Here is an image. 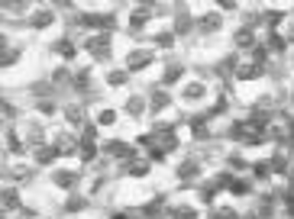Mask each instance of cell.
Segmentation results:
<instances>
[{
  "instance_id": "43",
  "label": "cell",
  "mask_w": 294,
  "mask_h": 219,
  "mask_svg": "<svg viewBox=\"0 0 294 219\" xmlns=\"http://www.w3.org/2000/svg\"><path fill=\"white\" fill-rule=\"evenodd\" d=\"M94 139H97V126L87 122V126H84V139H81V142H94Z\"/></svg>"
},
{
  "instance_id": "36",
  "label": "cell",
  "mask_w": 294,
  "mask_h": 219,
  "mask_svg": "<svg viewBox=\"0 0 294 219\" xmlns=\"http://www.w3.org/2000/svg\"><path fill=\"white\" fill-rule=\"evenodd\" d=\"M29 142L42 145V126H39V122H32V126H29Z\"/></svg>"
},
{
  "instance_id": "33",
  "label": "cell",
  "mask_w": 294,
  "mask_h": 219,
  "mask_svg": "<svg viewBox=\"0 0 294 219\" xmlns=\"http://www.w3.org/2000/svg\"><path fill=\"white\" fill-rule=\"evenodd\" d=\"M55 52H61L65 58H74V45L68 42V39H58V42H55Z\"/></svg>"
},
{
  "instance_id": "14",
  "label": "cell",
  "mask_w": 294,
  "mask_h": 219,
  "mask_svg": "<svg viewBox=\"0 0 294 219\" xmlns=\"http://www.w3.org/2000/svg\"><path fill=\"white\" fill-rule=\"evenodd\" d=\"M65 119L71 122V126H81V122H84V107L81 104H68L65 107Z\"/></svg>"
},
{
  "instance_id": "13",
  "label": "cell",
  "mask_w": 294,
  "mask_h": 219,
  "mask_svg": "<svg viewBox=\"0 0 294 219\" xmlns=\"http://www.w3.org/2000/svg\"><path fill=\"white\" fill-rule=\"evenodd\" d=\"M197 26H201V32H217V29L223 26V19L217 16V13H204V16H201V23H197Z\"/></svg>"
},
{
  "instance_id": "6",
  "label": "cell",
  "mask_w": 294,
  "mask_h": 219,
  "mask_svg": "<svg viewBox=\"0 0 294 219\" xmlns=\"http://www.w3.org/2000/svg\"><path fill=\"white\" fill-rule=\"evenodd\" d=\"M149 16H152V6H136V10H133V16H129V29H133V32H139L142 26L149 23Z\"/></svg>"
},
{
  "instance_id": "48",
  "label": "cell",
  "mask_w": 294,
  "mask_h": 219,
  "mask_svg": "<svg viewBox=\"0 0 294 219\" xmlns=\"http://www.w3.org/2000/svg\"><path fill=\"white\" fill-rule=\"evenodd\" d=\"M52 81H55V84H65V81H68V71H65V68H58V71L52 74Z\"/></svg>"
},
{
  "instance_id": "42",
  "label": "cell",
  "mask_w": 294,
  "mask_h": 219,
  "mask_svg": "<svg viewBox=\"0 0 294 219\" xmlns=\"http://www.w3.org/2000/svg\"><path fill=\"white\" fill-rule=\"evenodd\" d=\"M6 145H10V152H23V139H16V135H6Z\"/></svg>"
},
{
  "instance_id": "32",
  "label": "cell",
  "mask_w": 294,
  "mask_h": 219,
  "mask_svg": "<svg viewBox=\"0 0 294 219\" xmlns=\"http://www.w3.org/2000/svg\"><path fill=\"white\" fill-rule=\"evenodd\" d=\"M113 122H117V113H113V110H100L97 126H113Z\"/></svg>"
},
{
  "instance_id": "44",
  "label": "cell",
  "mask_w": 294,
  "mask_h": 219,
  "mask_svg": "<svg viewBox=\"0 0 294 219\" xmlns=\"http://www.w3.org/2000/svg\"><path fill=\"white\" fill-rule=\"evenodd\" d=\"M214 190H217L214 184H207V187L201 190V200H204V203H214Z\"/></svg>"
},
{
  "instance_id": "40",
  "label": "cell",
  "mask_w": 294,
  "mask_h": 219,
  "mask_svg": "<svg viewBox=\"0 0 294 219\" xmlns=\"http://www.w3.org/2000/svg\"><path fill=\"white\" fill-rule=\"evenodd\" d=\"M165 148H162V145H152V148H149V158H152V161H165Z\"/></svg>"
},
{
  "instance_id": "19",
  "label": "cell",
  "mask_w": 294,
  "mask_h": 219,
  "mask_svg": "<svg viewBox=\"0 0 294 219\" xmlns=\"http://www.w3.org/2000/svg\"><path fill=\"white\" fill-rule=\"evenodd\" d=\"M181 74H184V68L178 65V61H172V65L165 68V78L162 81H165V84H175V81H181Z\"/></svg>"
},
{
  "instance_id": "50",
  "label": "cell",
  "mask_w": 294,
  "mask_h": 219,
  "mask_svg": "<svg viewBox=\"0 0 294 219\" xmlns=\"http://www.w3.org/2000/svg\"><path fill=\"white\" fill-rule=\"evenodd\" d=\"M175 216H181V219H197V213H194V210H188V207H184V210H178Z\"/></svg>"
},
{
  "instance_id": "25",
  "label": "cell",
  "mask_w": 294,
  "mask_h": 219,
  "mask_svg": "<svg viewBox=\"0 0 294 219\" xmlns=\"http://www.w3.org/2000/svg\"><path fill=\"white\" fill-rule=\"evenodd\" d=\"M71 87H74V91H87V87H91V74H87V71H78V74L71 78Z\"/></svg>"
},
{
  "instance_id": "31",
  "label": "cell",
  "mask_w": 294,
  "mask_h": 219,
  "mask_svg": "<svg viewBox=\"0 0 294 219\" xmlns=\"http://www.w3.org/2000/svg\"><path fill=\"white\" fill-rule=\"evenodd\" d=\"M210 219H239L233 207H217L214 213H210Z\"/></svg>"
},
{
  "instance_id": "34",
  "label": "cell",
  "mask_w": 294,
  "mask_h": 219,
  "mask_svg": "<svg viewBox=\"0 0 294 219\" xmlns=\"http://www.w3.org/2000/svg\"><path fill=\"white\" fill-rule=\"evenodd\" d=\"M155 45H162V49H172V45H175V32H159V36H155Z\"/></svg>"
},
{
  "instance_id": "49",
  "label": "cell",
  "mask_w": 294,
  "mask_h": 219,
  "mask_svg": "<svg viewBox=\"0 0 294 219\" xmlns=\"http://www.w3.org/2000/svg\"><path fill=\"white\" fill-rule=\"evenodd\" d=\"M159 210H162V200H155V203H149V207H146V216H155V213H159Z\"/></svg>"
},
{
  "instance_id": "18",
  "label": "cell",
  "mask_w": 294,
  "mask_h": 219,
  "mask_svg": "<svg viewBox=\"0 0 294 219\" xmlns=\"http://www.w3.org/2000/svg\"><path fill=\"white\" fill-rule=\"evenodd\" d=\"M126 174H133V177H146L149 174V161H126Z\"/></svg>"
},
{
  "instance_id": "39",
  "label": "cell",
  "mask_w": 294,
  "mask_h": 219,
  "mask_svg": "<svg viewBox=\"0 0 294 219\" xmlns=\"http://www.w3.org/2000/svg\"><path fill=\"white\" fill-rule=\"evenodd\" d=\"M10 177H16L19 184H26V181L32 177V171H29V168H13V174H10Z\"/></svg>"
},
{
  "instance_id": "5",
  "label": "cell",
  "mask_w": 294,
  "mask_h": 219,
  "mask_svg": "<svg viewBox=\"0 0 294 219\" xmlns=\"http://www.w3.org/2000/svg\"><path fill=\"white\" fill-rule=\"evenodd\" d=\"M233 45H236V49H256V29H252V26H243V29H236Z\"/></svg>"
},
{
  "instance_id": "10",
  "label": "cell",
  "mask_w": 294,
  "mask_h": 219,
  "mask_svg": "<svg viewBox=\"0 0 294 219\" xmlns=\"http://www.w3.org/2000/svg\"><path fill=\"white\" fill-rule=\"evenodd\" d=\"M236 78H239V81H256V78H262V65H256V61H249V65H239Z\"/></svg>"
},
{
  "instance_id": "12",
  "label": "cell",
  "mask_w": 294,
  "mask_h": 219,
  "mask_svg": "<svg viewBox=\"0 0 294 219\" xmlns=\"http://www.w3.org/2000/svg\"><path fill=\"white\" fill-rule=\"evenodd\" d=\"M265 49H269V52H275V55H282L285 49H288V36H282V32H272V36H269V42H265Z\"/></svg>"
},
{
  "instance_id": "29",
  "label": "cell",
  "mask_w": 294,
  "mask_h": 219,
  "mask_svg": "<svg viewBox=\"0 0 294 219\" xmlns=\"http://www.w3.org/2000/svg\"><path fill=\"white\" fill-rule=\"evenodd\" d=\"M269 164H272V171H275V174H288V158H285V155L275 152V158H272Z\"/></svg>"
},
{
  "instance_id": "17",
  "label": "cell",
  "mask_w": 294,
  "mask_h": 219,
  "mask_svg": "<svg viewBox=\"0 0 294 219\" xmlns=\"http://www.w3.org/2000/svg\"><path fill=\"white\" fill-rule=\"evenodd\" d=\"M191 132H194V139H207L210 135L207 119H204V116H194V119H191Z\"/></svg>"
},
{
  "instance_id": "26",
  "label": "cell",
  "mask_w": 294,
  "mask_h": 219,
  "mask_svg": "<svg viewBox=\"0 0 294 219\" xmlns=\"http://www.w3.org/2000/svg\"><path fill=\"white\" fill-rule=\"evenodd\" d=\"M16 207H19V194L13 187H6L3 190V210H16Z\"/></svg>"
},
{
  "instance_id": "53",
  "label": "cell",
  "mask_w": 294,
  "mask_h": 219,
  "mask_svg": "<svg viewBox=\"0 0 294 219\" xmlns=\"http://www.w3.org/2000/svg\"><path fill=\"white\" fill-rule=\"evenodd\" d=\"M288 39H291V42H294V26H291V32H288Z\"/></svg>"
},
{
  "instance_id": "15",
  "label": "cell",
  "mask_w": 294,
  "mask_h": 219,
  "mask_svg": "<svg viewBox=\"0 0 294 219\" xmlns=\"http://www.w3.org/2000/svg\"><path fill=\"white\" fill-rule=\"evenodd\" d=\"M197 174H201V161H194V158L178 168V177H181V181H191V177H197Z\"/></svg>"
},
{
  "instance_id": "23",
  "label": "cell",
  "mask_w": 294,
  "mask_h": 219,
  "mask_svg": "<svg viewBox=\"0 0 294 219\" xmlns=\"http://www.w3.org/2000/svg\"><path fill=\"white\" fill-rule=\"evenodd\" d=\"M146 107H149V100H146V97H133V100L126 104V113H129V116H139Z\"/></svg>"
},
{
  "instance_id": "46",
  "label": "cell",
  "mask_w": 294,
  "mask_h": 219,
  "mask_svg": "<svg viewBox=\"0 0 294 219\" xmlns=\"http://www.w3.org/2000/svg\"><path fill=\"white\" fill-rule=\"evenodd\" d=\"M39 113H55V104H52V100H39Z\"/></svg>"
},
{
  "instance_id": "27",
  "label": "cell",
  "mask_w": 294,
  "mask_h": 219,
  "mask_svg": "<svg viewBox=\"0 0 294 219\" xmlns=\"http://www.w3.org/2000/svg\"><path fill=\"white\" fill-rule=\"evenodd\" d=\"M191 26H194V23H191V16H184V13H181V16H178L175 19V36H184V32H191Z\"/></svg>"
},
{
  "instance_id": "11",
  "label": "cell",
  "mask_w": 294,
  "mask_h": 219,
  "mask_svg": "<svg viewBox=\"0 0 294 219\" xmlns=\"http://www.w3.org/2000/svg\"><path fill=\"white\" fill-rule=\"evenodd\" d=\"M168 104H172V97H168L165 91H155V94H149V110H152V113H162V110H165Z\"/></svg>"
},
{
  "instance_id": "2",
  "label": "cell",
  "mask_w": 294,
  "mask_h": 219,
  "mask_svg": "<svg viewBox=\"0 0 294 219\" xmlns=\"http://www.w3.org/2000/svg\"><path fill=\"white\" fill-rule=\"evenodd\" d=\"M152 65V52L149 49H133L126 55V71H139V68H149Z\"/></svg>"
},
{
  "instance_id": "28",
  "label": "cell",
  "mask_w": 294,
  "mask_h": 219,
  "mask_svg": "<svg viewBox=\"0 0 294 219\" xmlns=\"http://www.w3.org/2000/svg\"><path fill=\"white\" fill-rule=\"evenodd\" d=\"M201 97H204V84H201V81L184 87V100H201Z\"/></svg>"
},
{
  "instance_id": "22",
  "label": "cell",
  "mask_w": 294,
  "mask_h": 219,
  "mask_svg": "<svg viewBox=\"0 0 294 219\" xmlns=\"http://www.w3.org/2000/svg\"><path fill=\"white\" fill-rule=\"evenodd\" d=\"M84 207H87V200H84V197L68 194V200H65V210H68V213H78V210H84Z\"/></svg>"
},
{
  "instance_id": "30",
  "label": "cell",
  "mask_w": 294,
  "mask_h": 219,
  "mask_svg": "<svg viewBox=\"0 0 294 219\" xmlns=\"http://www.w3.org/2000/svg\"><path fill=\"white\" fill-rule=\"evenodd\" d=\"M129 81V71H110L107 74V84L110 87H120V84H126Z\"/></svg>"
},
{
  "instance_id": "4",
  "label": "cell",
  "mask_w": 294,
  "mask_h": 219,
  "mask_svg": "<svg viewBox=\"0 0 294 219\" xmlns=\"http://www.w3.org/2000/svg\"><path fill=\"white\" fill-rule=\"evenodd\" d=\"M107 155L133 161V145H129V142H123V139H110V142H107Z\"/></svg>"
},
{
  "instance_id": "24",
  "label": "cell",
  "mask_w": 294,
  "mask_h": 219,
  "mask_svg": "<svg viewBox=\"0 0 294 219\" xmlns=\"http://www.w3.org/2000/svg\"><path fill=\"white\" fill-rule=\"evenodd\" d=\"M78 155H81V161H94L97 158V145H94V142H81Z\"/></svg>"
},
{
  "instance_id": "45",
  "label": "cell",
  "mask_w": 294,
  "mask_h": 219,
  "mask_svg": "<svg viewBox=\"0 0 294 219\" xmlns=\"http://www.w3.org/2000/svg\"><path fill=\"white\" fill-rule=\"evenodd\" d=\"M16 58H19V52H16V49H3V65H13Z\"/></svg>"
},
{
  "instance_id": "16",
  "label": "cell",
  "mask_w": 294,
  "mask_h": 219,
  "mask_svg": "<svg viewBox=\"0 0 294 219\" xmlns=\"http://www.w3.org/2000/svg\"><path fill=\"white\" fill-rule=\"evenodd\" d=\"M239 68H236V58L233 55H227V58H220V65H217V74L220 78H230V74H236Z\"/></svg>"
},
{
  "instance_id": "51",
  "label": "cell",
  "mask_w": 294,
  "mask_h": 219,
  "mask_svg": "<svg viewBox=\"0 0 294 219\" xmlns=\"http://www.w3.org/2000/svg\"><path fill=\"white\" fill-rule=\"evenodd\" d=\"M230 168H246V161L239 155H230Z\"/></svg>"
},
{
  "instance_id": "37",
  "label": "cell",
  "mask_w": 294,
  "mask_h": 219,
  "mask_svg": "<svg viewBox=\"0 0 294 219\" xmlns=\"http://www.w3.org/2000/svg\"><path fill=\"white\" fill-rule=\"evenodd\" d=\"M262 19H265V23H269V26H278V23H282V19H285V13H282V10H278V13H275V10H269V13H265Z\"/></svg>"
},
{
  "instance_id": "35",
  "label": "cell",
  "mask_w": 294,
  "mask_h": 219,
  "mask_svg": "<svg viewBox=\"0 0 294 219\" xmlns=\"http://www.w3.org/2000/svg\"><path fill=\"white\" fill-rule=\"evenodd\" d=\"M272 203H275V197H272V194L259 197V213H265V216H269V213H272Z\"/></svg>"
},
{
  "instance_id": "41",
  "label": "cell",
  "mask_w": 294,
  "mask_h": 219,
  "mask_svg": "<svg viewBox=\"0 0 294 219\" xmlns=\"http://www.w3.org/2000/svg\"><path fill=\"white\" fill-rule=\"evenodd\" d=\"M230 190H233V194H249V181H243V177H236V184H233V187H230Z\"/></svg>"
},
{
  "instance_id": "54",
  "label": "cell",
  "mask_w": 294,
  "mask_h": 219,
  "mask_svg": "<svg viewBox=\"0 0 294 219\" xmlns=\"http://www.w3.org/2000/svg\"><path fill=\"white\" fill-rule=\"evenodd\" d=\"M246 219H259V213H249V216H246Z\"/></svg>"
},
{
  "instance_id": "21",
  "label": "cell",
  "mask_w": 294,
  "mask_h": 219,
  "mask_svg": "<svg viewBox=\"0 0 294 219\" xmlns=\"http://www.w3.org/2000/svg\"><path fill=\"white\" fill-rule=\"evenodd\" d=\"M269 174H272V164L269 161H256V164H252V177H256V181H269Z\"/></svg>"
},
{
  "instance_id": "38",
  "label": "cell",
  "mask_w": 294,
  "mask_h": 219,
  "mask_svg": "<svg viewBox=\"0 0 294 219\" xmlns=\"http://www.w3.org/2000/svg\"><path fill=\"white\" fill-rule=\"evenodd\" d=\"M265 58H269V49H265V45H256V49H252V61H256V65H262Z\"/></svg>"
},
{
  "instance_id": "1",
  "label": "cell",
  "mask_w": 294,
  "mask_h": 219,
  "mask_svg": "<svg viewBox=\"0 0 294 219\" xmlns=\"http://www.w3.org/2000/svg\"><path fill=\"white\" fill-rule=\"evenodd\" d=\"M87 52H91L97 61H107V58H110V36H107V32L91 36V39H87Z\"/></svg>"
},
{
  "instance_id": "8",
  "label": "cell",
  "mask_w": 294,
  "mask_h": 219,
  "mask_svg": "<svg viewBox=\"0 0 294 219\" xmlns=\"http://www.w3.org/2000/svg\"><path fill=\"white\" fill-rule=\"evenodd\" d=\"M52 181L58 184V187H65V190H71L74 184L81 181V174L78 171H68V168H61V171H55V177H52Z\"/></svg>"
},
{
  "instance_id": "20",
  "label": "cell",
  "mask_w": 294,
  "mask_h": 219,
  "mask_svg": "<svg viewBox=\"0 0 294 219\" xmlns=\"http://www.w3.org/2000/svg\"><path fill=\"white\" fill-rule=\"evenodd\" d=\"M52 19H55V16H52L49 10H39V13H32V29H45V26H49Z\"/></svg>"
},
{
  "instance_id": "52",
  "label": "cell",
  "mask_w": 294,
  "mask_h": 219,
  "mask_svg": "<svg viewBox=\"0 0 294 219\" xmlns=\"http://www.w3.org/2000/svg\"><path fill=\"white\" fill-rule=\"evenodd\" d=\"M288 194H294V171H291V177H288Z\"/></svg>"
},
{
  "instance_id": "9",
  "label": "cell",
  "mask_w": 294,
  "mask_h": 219,
  "mask_svg": "<svg viewBox=\"0 0 294 219\" xmlns=\"http://www.w3.org/2000/svg\"><path fill=\"white\" fill-rule=\"evenodd\" d=\"M55 158H58V148L55 145H45V142H42V145H36V161L39 164H52Z\"/></svg>"
},
{
  "instance_id": "7",
  "label": "cell",
  "mask_w": 294,
  "mask_h": 219,
  "mask_svg": "<svg viewBox=\"0 0 294 219\" xmlns=\"http://www.w3.org/2000/svg\"><path fill=\"white\" fill-rule=\"evenodd\" d=\"M55 148H58V155H74L81 145L74 142V135H68V132H58V135H55Z\"/></svg>"
},
{
  "instance_id": "3",
  "label": "cell",
  "mask_w": 294,
  "mask_h": 219,
  "mask_svg": "<svg viewBox=\"0 0 294 219\" xmlns=\"http://www.w3.org/2000/svg\"><path fill=\"white\" fill-rule=\"evenodd\" d=\"M78 23H81V26H91V29H113V26H117V16H110V13H104V16L87 13V16H81Z\"/></svg>"
},
{
  "instance_id": "47",
  "label": "cell",
  "mask_w": 294,
  "mask_h": 219,
  "mask_svg": "<svg viewBox=\"0 0 294 219\" xmlns=\"http://www.w3.org/2000/svg\"><path fill=\"white\" fill-rule=\"evenodd\" d=\"M285 213L294 216V194H285Z\"/></svg>"
}]
</instances>
